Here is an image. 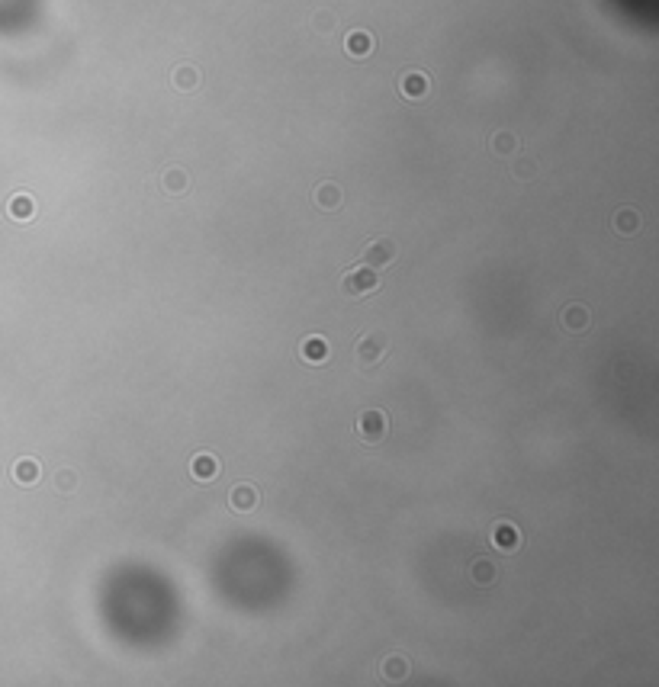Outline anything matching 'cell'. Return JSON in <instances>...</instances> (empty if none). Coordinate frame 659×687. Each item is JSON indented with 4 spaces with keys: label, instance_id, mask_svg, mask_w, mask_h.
Segmentation results:
<instances>
[{
    "label": "cell",
    "instance_id": "1",
    "mask_svg": "<svg viewBox=\"0 0 659 687\" xmlns=\"http://www.w3.org/2000/svg\"><path fill=\"white\" fill-rule=\"evenodd\" d=\"M386 354H390V337H386V331H363L360 340H357L354 360L363 373H373V369L383 367Z\"/></svg>",
    "mask_w": 659,
    "mask_h": 687
},
{
    "label": "cell",
    "instance_id": "2",
    "mask_svg": "<svg viewBox=\"0 0 659 687\" xmlns=\"http://www.w3.org/2000/svg\"><path fill=\"white\" fill-rule=\"evenodd\" d=\"M354 434L360 437V443H367V447H377V443H383L386 434H390V418H386L380 408H367V411L357 414Z\"/></svg>",
    "mask_w": 659,
    "mask_h": 687
},
{
    "label": "cell",
    "instance_id": "3",
    "mask_svg": "<svg viewBox=\"0 0 659 687\" xmlns=\"http://www.w3.org/2000/svg\"><path fill=\"white\" fill-rule=\"evenodd\" d=\"M399 257V247L392 238H370L360 251V264L363 267H373V270H386L392 267Z\"/></svg>",
    "mask_w": 659,
    "mask_h": 687
},
{
    "label": "cell",
    "instance_id": "4",
    "mask_svg": "<svg viewBox=\"0 0 659 687\" xmlns=\"http://www.w3.org/2000/svg\"><path fill=\"white\" fill-rule=\"evenodd\" d=\"M341 289L350 299H363V296L380 293V276L373 267H354L341 276Z\"/></svg>",
    "mask_w": 659,
    "mask_h": 687
},
{
    "label": "cell",
    "instance_id": "5",
    "mask_svg": "<svg viewBox=\"0 0 659 687\" xmlns=\"http://www.w3.org/2000/svg\"><path fill=\"white\" fill-rule=\"evenodd\" d=\"M257 501H261V494H257V488L251 485V482H238V485H232L229 492V507L235 514H248L257 507Z\"/></svg>",
    "mask_w": 659,
    "mask_h": 687
},
{
    "label": "cell",
    "instance_id": "6",
    "mask_svg": "<svg viewBox=\"0 0 659 687\" xmlns=\"http://www.w3.org/2000/svg\"><path fill=\"white\" fill-rule=\"evenodd\" d=\"M399 94H402L405 100H424V97L431 94V80H428V74H422V71H409V74H402V80H399Z\"/></svg>",
    "mask_w": 659,
    "mask_h": 687
},
{
    "label": "cell",
    "instance_id": "7",
    "mask_svg": "<svg viewBox=\"0 0 659 687\" xmlns=\"http://www.w3.org/2000/svg\"><path fill=\"white\" fill-rule=\"evenodd\" d=\"M489 536H492V546H495L498 553H518V546H521L518 530H515V524H508V521H498Z\"/></svg>",
    "mask_w": 659,
    "mask_h": 687
},
{
    "label": "cell",
    "instance_id": "8",
    "mask_svg": "<svg viewBox=\"0 0 659 687\" xmlns=\"http://www.w3.org/2000/svg\"><path fill=\"white\" fill-rule=\"evenodd\" d=\"M200 80H203V74H200V67H193V65H177L174 71H171V84H174V90H181V94H193V90L200 87Z\"/></svg>",
    "mask_w": 659,
    "mask_h": 687
},
{
    "label": "cell",
    "instance_id": "9",
    "mask_svg": "<svg viewBox=\"0 0 659 687\" xmlns=\"http://www.w3.org/2000/svg\"><path fill=\"white\" fill-rule=\"evenodd\" d=\"M589 308L585 305H579V302H572V305H566L563 308V315H559V325L566 328L569 334H582L585 328H589Z\"/></svg>",
    "mask_w": 659,
    "mask_h": 687
},
{
    "label": "cell",
    "instance_id": "10",
    "mask_svg": "<svg viewBox=\"0 0 659 687\" xmlns=\"http://www.w3.org/2000/svg\"><path fill=\"white\" fill-rule=\"evenodd\" d=\"M190 475H193L196 482H213L215 475H219V460H215L213 453H196L193 460H190Z\"/></svg>",
    "mask_w": 659,
    "mask_h": 687
},
{
    "label": "cell",
    "instance_id": "11",
    "mask_svg": "<svg viewBox=\"0 0 659 687\" xmlns=\"http://www.w3.org/2000/svg\"><path fill=\"white\" fill-rule=\"evenodd\" d=\"M299 357H303L306 363H325V360H328V340L318 337V334L306 337L303 347H299Z\"/></svg>",
    "mask_w": 659,
    "mask_h": 687
},
{
    "label": "cell",
    "instance_id": "12",
    "mask_svg": "<svg viewBox=\"0 0 659 687\" xmlns=\"http://www.w3.org/2000/svg\"><path fill=\"white\" fill-rule=\"evenodd\" d=\"M316 206L325 209V212H335V209L341 206V187L331 183V180L318 183V187H316Z\"/></svg>",
    "mask_w": 659,
    "mask_h": 687
},
{
    "label": "cell",
    "instance_id": "13",
    "mask_svg": "<svg viewBox=\"0 0 659 687\" xmlns=\"http://www.w3.org/2000/svg\"><path fill=\"white\" fill-rule=\"evenodd\" d=\"M344 48H348L350 58H367V55L373 52V39H370V33H363V29L350 33L348 39H344Z\"/></svg>",
    "mask_w": 659,
    "mask_h": 687
},
{
    "label": "cell",
    "instance_id": "14",
    "mask_svg": "<svg viewBox=\"0 0 659 687\" xmlns=\"http://www.w3.org/2000/svg\"><path fill=\"white\" fill-rule=\"evenodd\" d=\"M42 475V466L36 460H29V456H23V460L14 462V479L20 482V485H33V482H39Z\"/></svg>",
    "mask_w": 659,
    "mask_h": 687
},
{
    "label": "cell",
    "instance_id": "15",
    "mask_svg": "<svg viewBox=\"0 0 659 687\" xmlns=\"http://www.w3.org/2000/svg\"><path fill=\"white\" fill-rule=\"evenodd\" d=\"M380 674H383L386 681H402L405 674H409V659H402V655H386V659L380 661Z\"/></svg>",
    "mask_w": 659,
    "mask_h": 687
},
{
    "label": "cell",
    "instance_id": "16",
    "mask_svg": "<svg viewBox=\"0 0 659 687\" xmlns=\"http://www.w3.org/2000/svg\"><path fill=\"white\" fill-rule=\"evenodd\" d=\"M187 183H190V177H187L183 167H171V171H164V177H161L164 193H171V196H181L183 190H187Z\"/></svg>",
    "mask_w": 659,
    "mask_h": 687
},
{
    "label": "cell",
    "instance_id": "17",
    "mask_svg": "<svg viewBox=\"0 0 659 687\" xmlns=\"http://www.w3.org/2000/svg\"><path fill=\"white\" fill-rule=\"evenodd\" d=\"M33 212H36V206H33V200H29L26 193L14 196V200L7 202V215L14 222H29V219H33Z\"/></svg>",
    "mask_w": 659,
    "mask_h": 687
},
{
    "label": "cell",
    "instance_id": "18",
    "mask_svg": "<svg viewBox=\"0 0 659 687\" xmlns=\"http://www.w3.org/2000/svg\"><path fill=\"white\" fill-rule=\"evenodd\" d=\"M640 228V215L633 212V209H618V215H614V232L618 234H633Z\"/></svg>",
    "mask_w": 659,
    "mask_h": 687
},
{
    "label": "cell",
    "instance_id": "19",
    "mask_svg": "<svg viewBox=\"0 0 659 687\" xmlns=\"http://www.w3.org/2000/svg\"><path fill=\"white\" fill-rule=\"evenodd\" d=\"M470 572H473V581H476V585H492V581H495V566H492L489 559H476L470 566Z\"/></svg>",
    "mask_w": 659,
    "mask_h": 687
},
{
    "label": "cell",
    "instance_id": "20",
    "mask_svg": "<svg viewBox=\"0 0 659 687\" xmlns=\"http://www.w3.org/2000/svg\"><path fill=\"white\" fill-rule=\"evenodd\" d=\"M518 148V139L511 132H495V139H492V151L495 154H511Z\"/></svg>",
    "mask_w": 659,
    "mask_h": 687
},
{
    "label": "cell",
    "instance_id": "21",
    "mask_svg": "<svg viewBox=\"0 0 659 687\" xmlns=\"http://www.w3.org/2000/svg\"><path fill=\"white\" fill-rule=\"evenodd\" d=\"M75 485H77V472H75V469H58V475H55V488L65 494V492H75Z\"/></svg>",
    "mask_w": 659,
    "mask_h": 687
},
{
    "label": "cell",
    "instance_id": "22",
    "mask_svg": "<svg viewBox=\"0 0 659 687\" xmlns=\"http://www.w3.org/2000/svg\"><path fill=\"white\" fill-rule=\"evenodd\" d=\"M316 29H318V33H331V29H335V16H331V13H316Z\"/></svg>",
    "mask_w": 659,
    "mask_h": 687
},
{
    "label": "cell",
    "instance_id": "23",
    "mask_svg": "<svg viewBox=\"0 0 659 687\" xmlns=\"http://www.w3.org/2000/svg\"><path fill=\"white\" fill-rule=\"evenodd\" d=\"M515 177H518V180H527V177H534V164H531V161H521V164L515 167Z\"/></svg>",
    "mask_w": 659,
    "mask_h": 687
}]
</instances>
